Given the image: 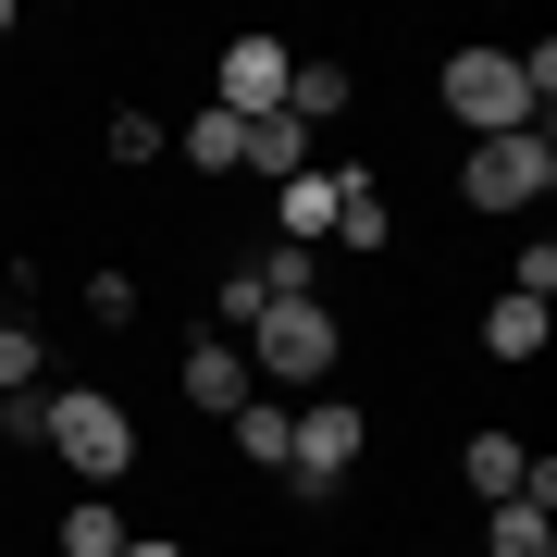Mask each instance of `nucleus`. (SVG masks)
I'll return each mask as SVG.
<instances>
[{
  "mask_svg": "<svg viewBox=\"0 0 557 557\" xmlns=\"http://www.w3.org/2000/svg\"><path fill=\"white\" fill-rule=\"evenodd\" d=\"M38 446L87 483V496H112V483L137 471V409H124L112 384H62V397H38Z\"/></svg>",
  "mask_w": 557,
  "mask_h": 557,
  "instance_id": "obj_1",
  "label": "nucleus"
},
{
  "mask_svg": "<svg viewBox=\"0 0 557 557\" xmlns=\"http://www.w3.org/2000/svg\"><path fill=\"white\" fill-rule=\"evenodd\" d=\"M248 372H273V384H335V359H347V322L322 310V298H273L248 322Z\"/></svg>",
  "mask_w": 557,
  "mask_h": 557,
  "instance_id": "obj_2",
  "label": "nucleus"
},
{
  "mask_svg": "<svg viewBox=\"0 0 557 557\" xmlns=\"http://www.w3.org/2000/svg\"><path fill=\"white\" fill-rule=\"evenodd\" d=\"M359 446H372V409L322 384V397L298 409V446H285V496H298V508H322V496L359 471Z\"/></svg>",
  "mask_w": 557,
  "mask_h": 557,
  "instance_id": "obj_3",
  "label": "nucleus"
},
{
  "mask_svg": "<svg viewBox=\"0 0 557 557\" xmlns=\"http://www.w3.org/2000/svg\"><path fill=\"white\" fill-rule=\"evenodd\" d=\"M434 100L471 124V137H520V124H545L533 112V87H520V62L508 50H446V75H434Z\"/></svg>",
  "mask_w": 557,
  "mask_h": 557,
  "instance_id": "obj_4",
  "label": "nucleus"
},
{
  "mask_svg": "<svg viewBox=\"0 0 557 557\" xmlns=\"http://www.w3.org/2000/svg\"><path fill=\"white\" fill-rule=\"evenodd\" d=\"M545 186H557V137H545V124L471 137V161H458V199H471V211H533Z\"/></svg>",
  "mask_w": 557,
  "mask_h": 557,
  "instance_id": "obj_5",
  "label": "nucleus"
},
{
  "mask_svg": "<svg viewBox=\"0 0 557 557\" xmlns=\"http://www.w3.org/2000/svg\"><path fill=\"white\" fill-rule=\"evenodd\" d=\"M285 75H298V50H285V38H223V62H211V112H236V124L285 112Z\"/></svg>",
  "mask_w": 557,
  "mask_h": 557,
  "instance_id": "obj_6",
  "label": "nucleus"
},
{
  "mask_svg": "<svg viewBox=\"0 0 557 557\" xmlns=\"http://www.w3.org/2000/svg\"><path fill=\"white\" fill-rule=\"evenodd\" d=\"M174 384H186V409L236 421V409H248V347H236V335H199V347L174 359Z\"/></svg>",
  "mask_w": 557,
  "mask_h": 557,
  "instance_id": "obj_7",
  "label": "nucleus"
},
{
  "mask_svg": "<svg viewBox=\"0 0 557 557\" xmlns=\"http://www.w3.org/2000/svg\"><path fill=\"white\" fill-rule=\"evenodd\" d=\"M273 236L285 248H322V236H335V161H310V174L273 186Z\"/></svg>",
  "mask_w": 557,
  "mask_h": 557,
  "instance_id": "obj_8",
  "label": "nucleus"
},
{
  "mask_svg": "<svg viewBox=\"0 0 557 557\" xmlns=\"http://www.w3.org/2000/svg\"><path fill=\"white\" fill-rule=\"evenodd\" d=\"M520 471H533V446H520V434H496V421L458 446V483H471L483 508H508V496H520Z\"/></svg>",
  "mask_w": 557,
  "mask_h": 557,
  "instance_id": "obj_9",
  "label": "nucleus"
},
{
  "mask_svg": "<svg viewBox=\"0 0 557 557\" xmlns=\"http://www.w3.org/2000/svg\"><path fill=\"white\" fill-rule=\"evenodd\" d=\"M384 236H397V211H384V186L359 174V161H335V248H359V260H372Z\"/></svg>",
  "mask_w": 557,
  "mask_h": 557,
  "instance_id": "obj_10",
  "label": "nucleus"
},
{
  "mask_svg": "<svg viewBox=\"0 0 557 557\" xmlns=\"http://www.w3.org/2000/svg\"><path fill=\"white\" fill-rule=\"evenodd\" d=\"M236 174H260V186H285V174H310V124H285V112H260V124H248V149H236Z\"/></svg>",
  "mask_w": 557,
  "mask_h": 557,
  "instance_id": "obj_11",
  "label": "nucleus"
},
{
  "mask_svg": "<svg viewBox=\"0 0 557 557\" xmlns=\"http://www.w3.org/2000/svg\"><path fill=\"white\" fill-rule=\"evenodd\" d=\"M285 446H298V409L248 397V409H236V458H248V471H273V483H285Z\"/></svg>",
  "mask_w": 557,
  "mask_h": 557,
  "instance_id": "obj_12",
  "label": "nucleus"
},
{
  "mask_svg": "<svg viewBox=\"0 0 557 557\" xmlns=\"http://www.w3.org/2000/svg\"><path fill=\"white\" fill-rule=\"evenodd\" d=\"M50 545H62V557H124V508H112V496H75V508L50 520Z\"/></svg>",
  "mask_w": 557,
  "mask_h": 557,
  "instance_id": "obj_13",
  "label": "nucleus"
},
{
  "mask_svg": "<svg viewBox=\"0 0 557 557\" xmlns=\"http://www.w3.org/2000/svg\"><path fill=\"white\" fill-rule=\"evenodd\" d=\"M471 557H557V520L508 496V508H483V545H471Z\"/></svg>",
  "mask_w": 557,
  "mask_h": 557,
  "instance_id": "obj_14",
  "label": "nucleus"
},
{
  "mask_svg": "<svg viewBox=\"0 0 557 557\" xmlns=\"http://www.w3.org/2000/svg\"><path fill=\"white\" fill-rule=\"evenodd\" d=\"M483 359H508V372L545 359V310H533V298H496V310H483Z\"/></svg>",
  "mask_w": 557,
  "mask_h": 557,
  "instance_id": "obj_15",
  "label": "nucleus"
},
{
  "mask_svg": "<svg viewBox=\"0 0 557 557\" xmlns=\"http://www.w3.org/2000/svg\"><path fill=\"white\" fill-rule=\"evenodd\" d=\"M347 112V62H298L285 75V124H335Z\"/></svg>",
  "mask_w": 557,
  "mask_h": 557,
  "instance_id": "obj_16",
  "label": "nucleus"
},
{
  "mask_svg": "<svg viewBox=\"0 0 557 557\" xmlns=\"http://www.w3.org/2000/svg\"><path fill=\"white\" fill-rule=\"evenodd\" d=\"M236 149H248V124H236V112H199V124H174V161H199V174H236Z\"/></svg>",
  "mask_w": 557,
  "mask_h": 557,
  "instance_id": "obj_17",
  "label": "nucleus"
},
{
  "mask_svg": "<svg viewBox=\"0 0 557 557\" xmlns=\"http://www.w3.org/2000/svg\"><path fill=\"white\" fill-rule=\"evenodd\" d=\"M248 273H260V298H322V260H310V248H285V236L260 248Z\"/></svg>",
  "mask_w": 557,
  "mask_h": 557,
  "instance_id": "obj_18",
  "label": "nucleus"
},
{
  "mask_svg": "<svg viewBox=\"0 0 557 557\" xmlns=\"http://www.w3.org/2000/svg\"><path fill=\"white\" fill-rule=\"evenodd\" d=\"M100 149L124 161V174H149V161L174 149V124H161V112H112V137H100Z\"/></svg>",
  "mask_w": 557,
  "mask_h": 557,
  "instance_id": "obj_19",
  "label": "nucleus"
},
{
  "mask_svg": "<svg viewBox=\"0 0 557 557\" xmlns=\"http://www.w3.org/2000/svg\"><path fill=\"white\" fill-rule=\"evenodd\" d=\"M508 298H557V236H520V260H508Z\"/></svg>",
  "mask_w": 557,
  "mask_h": 557,
  "instance_id": "obj_20",
  "label": "nucleus"
},
{
  "mask_svg": "<svg viewBox=\"0 0 557 557\" xmlns=\"http://www.w3.org/2000/svg\"><path fill=\"white\" fill-rule=\"evenodd\" d=\"M0 397H38V322H0Z\"/></svg>",
  "mask_w": 557,
  "mask_h": 557,
  "instance_id": "obj_21",
  "label": "nucleus"
},
{
  "mask_svg": "<svg viewBox=\"0 0 557 557\" xmlns=\"http://www.w3.org/2000/svg\"><path fill=\"white\" fill-rule=\"evenodd\" d=\"M211 310H223V335H248V322H260V310H273V298H260V273H248V260H236V273H223V285H211Z\"/></svg>",
  "mask_w": 557,
  "mask_h": 557,
  "instance_id": "obj_22",
  "label": "nucleus"
},
{
  "mask_svg": "<svg viewBox=\"0 0 557 557\" xmlns=\"http://www.w3.org/2000/svg\"><path fill=\"white\" fill-rule=\"evenodd\" d=\"M87 322H137V273H87Z\"/></svg>",
  "mask_w": 557,
  "mask_h": 557,
  "instance_id": "obj_23",
  "label": "nucleus"
},
{
  "mask_svg": "<svg viewBox=\"0 0 557 557\" xmlns=\"http://www.w3.org/2000/svg\"><path fill=\"white\" fill-rule=\"evenodd\" d=\"M124 557H186V545L174 533H124Z\"/></svg>",
  "mask_w": 557,
  "mask_h": 557,
  "instance_id": "obj_24",
  "label": "nucleus"
},
{
  "mask_svg": "<svg viewBox=\"0 0 557 557\" xmlns=\"http://www.w3.org/2000/svg\"><path fill=\"white\" fill-rule=\"evenodd\" d=\"M0 38H13V0H0Z\"/></svg>",
  "mask_w": 557,
  "mask_h": 557,
  "instance_id": "obj_25",
  "label": "nucleus"
}]
</instances>
